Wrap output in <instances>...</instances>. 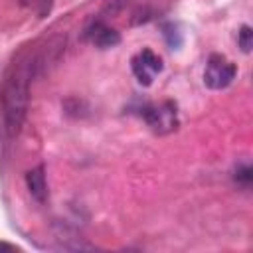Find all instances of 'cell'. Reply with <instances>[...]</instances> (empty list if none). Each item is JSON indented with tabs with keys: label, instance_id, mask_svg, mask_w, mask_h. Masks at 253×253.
I'll return each instance as SVG.
<instances>
[{
	"label": "cell",
	"instance_id": "5b68a950",
	"mask_svg": "<svg viewBox=\"0 0 253 253\" xmlns=\"http://www.w3.org/2000/svg\"><path fill=\"white\" fill-rule=\"evenodd\" d=\"M26 188L30 192V196L38 202L43 204L47 200V182H45V168L43 164L32 168L26 172Z\"/></svg>",
	"mask_w": 253,
	"mask_h": 253
},
{
	"label": "cell",
	"instance_id": "7a4b0ae2",
	"mask_svg": "<svg viewBox=\"0 0 253 253\" xmlns=\"http://www.w3.org/2000/svg\"><path fill=\"white\" fill-rule=\"evenodd\" d=\"M235 75H237V65L233 61H229L221 53H211L204 69V85L213 91H219L231 85Z\"/></svg>",
	"mask_w": 253,
	"mask_h": 253
},
{
	"label": "cell",
	"instance_id": "9c48e42d",
	"mask_svg": "<svg viewBox=\"0 0 253 253\" xmlns=\"http://www.w3.org/2000/svg\"><path fill=\"white\" fill-rule=\"evenodd\" d=\"M0 249H8V251H18V247H16V245H12V243H6V241H0Z\"/></svg>",
	"mask_w": 253,
	"mask_h": 253
},
{
	"label": "cell",
	"instance_id": "277c9868",
	"mask_svg": "<svg viewBox=\"0 0 253 253\" xmlns=\"http://www.w3.org/2000/svg\"><path fill=\"white\" fill-rule=\"evenodd\" d=\"M83 38L87 42H91L95 47H99V49H109V47H115V45L121 43V34L115 28H111L105 22H99V20L91 22L85 28Z\"/></svg>",
	"mask_w": 253,
	"mask_h": 253
},
{
	"label": "cell",
	"instance_id": "ba28073f",
	"mask_svg": "<svg viewBox=\"0 0 253 253\" xmlns=\"http://www.w3.org/2000/svg\"><path fill=\"white\" fill-rule=\"evenodd\" d=\"M164 38H166V42H168V45L174 49V47H178L180 45V42H182V38H180V32H178V28L174 26V24H164Z\"/></svg>",
	"mask_w": 253,
	"mask_h": 253
},
{
	"label": "cell",
	"instance_id": "52a82bcc",
	"mask_svg": "<svg viewBox=\"0 0 253 253\" xmlns=\"http://www.w3.org/2000/svg\"><path fill=\"white\" fill-rule=\"evenodd\" d=\"M237 45L241 47L243 53L251 51V47H253V30H251V26L243 24L239 28V32H237Z\"/></svg>",
	"mask_w": 253,
	"mask_h": 253
},
{
	"label": "cell",
	"instance_id": "8992f818",
	"mask_svg": "<svg viewBox=\"0 0 253 253\" xmlns=\"http://www.w3.org/2000/svg\"><path fill=\"white\" fill-rule=\"evenodd\" d=\"M233 182L241 188H249L253 182V168L249 162H239L233 168Z\"/></svg>",
	"mask_w": 253,
	"mask_h": 253
},
{
	"label": "cell",
	"instance_id": "6da1fadb",
	"mask_svg": "<svg viewBox=\"0 0 253 253\" xmlns=\"http://www.w3.org/2000/svg\"><path fill=\"white\" fill-rule=\"evenodd\" d=\"M140 117L156 134H168L174 132L180 125L178 121V107L174 101H160V103H148L140 109Z\"/></svg>",
	"mask_w": 253,
	"mask_h": 253
},
{
	"label": "cell",
	"instance_id": "3957f363",
	"mask_svg": "<svg viewBox=\"0 0 253 253\" xmlns=\"http://www.w3.org/2000/svg\"><path fill=\"white\" fill-rule=\"evenodd\" d=\"M130 69H132V75L136 77V81L142 87H150L154 77L164 69V63H162L160 55H156L150 47H142L136 55H132Z\"/></svg>",
	"mask_w": 253,
	"mask_h": 253
}]
</instances>
